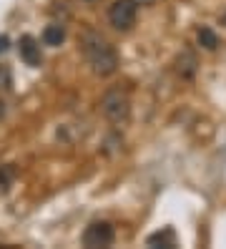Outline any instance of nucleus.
Returning a JSON list of instances; mask_svg holds the SVG:
<instances>
[{"mask_svg":"<svg viewBox=\"0 0 226 249\" xmlns=\"http://www.w3.org/2000/svg\"><path fill=\"white\" fill-rule=\"evenodd\" d=\"M81 48H83V53H86V58H88V63H90L96 76L105 78V76H113V73L118 71V55H116L113 46L108 40H103L98 33L83 31Z\"/></svg>","mask_w":226,"mask_h":249,"instance_id":"obj_1","label":"nucleus"},{"mask_svg":"<svg viewBox=\"0 0 226 249\" xmlns=\"http://www.w3.org/2000/svg\"><path fill=\"white\" fill-rule=\"evenodd\" d=\"M101 111L111 124H126L131 116V101L121 89H113L101 98Z\"/></svg>","mask_w":226,"mask_h":249,"instance_id":"obj_2","label":"nucleus"},{"mask_svg":"<svg viewBox=\"0 0 226 249\" xmlns=\"http://www.w3.org/2000/svg\"><path fill=\"white\" fill-rule=\"evenodd\" d=\"M136 5L133 0H113V5L108 8V20L116 31H131L136 23Z\"/></svg>","mask_w":226,"mask_h":249,"instance_id":"obj_3","label":"nucleus"},{"mask_svg":"<svg viewBox=\"0 0 226 249\" xmlns=\"http://www.w3.org/2000/svg\"><path fill=\"white\" fill-rule=\"evenodd\" d=\"M113 239H116V231L108 222H93L83 234V244L90 249L93 247H111Z\"/></svg>","mask_w":226,"mask_h":249,"instance_id":"obj_4","label":"nucleus"},{"mask_svg":"<svg viewBox=\"0 0 226 249\" xmlns=\"http://www.w3.org/2000/svg\"><path fill=\"white\" fill-rule=\"evenodd\" d=\"M18 48H20V58H23L30 68L40 66V46L35 43L33 36H23L20 43H18Z\"/></svg>","mask_w":226,"mask_h":249,"instance_id":"obj_5","label":"nucleus"},{"mask_svg":"<svg viewBox=\"0 0 226 249\" xmlns=\"http://www.w3.org/2000/svg\"><path fill=\"white\" fill-rule=\"evenodd\" d=\"M196 71H199V61H196V53L191 51H181L178 58H176V73L181 78H193L196 76Z\"/></svg>","mask_w":226,"mask_h":249,"instance_id":"obj_6","label":"nucleus"},{"mask_svg":"<svg viewBox=\"0 0 226 249\" xmlns=\"http://www.w3.org/2000/svg\"><path fill=\"white\" fill-rule=\"evenodd\" d=\"M63 40H66V28L60 25V23H53V25H48V28L43 31V43H45V46L58 48Z\"/></svg>","mask_w":226,"mask_h":249,"instance_id":"obj_7","label":"nucleus"},{"mask_svg":"<svg viewBox=\"0 0 226 249\" xmlns=\"http://www.w3.org/2000/svg\"><path fill=\"white\" fill-rule=\"evenodd\" d=\"M196 38H199V46L206 48V51H216L219 48V36L211 31V28H199Z\"/></svg>","mask_w":226,"mask_h":249,"instance_id":"obj_8","label":"nucleus"},{"mask_svg":"<svg viewBox=\"0 0 226 249\" xmlns=\"http://www.w3.org/2000/svg\"><path fill=\"white\" fill-rule=\"evenodd\" d=\"M154 244H161V247H176L174 231H171V229H166V231H158V234H151V237H148V247H154Z\"/></svg>","mask_w":226,"mask_h":249,"instance_id":"obj_9","label":"nucleus"},{"mask_svg":"<svg viewBox=\"0 0 226 249\" xmlns=\"http://www.w3.org/2000/svg\"><path fill=\"white\" fill-rule=\"evenodd\" d=\"M13 179H15V166L13 164L0 166V192H8V186L13 184Z\"/></svg>","mask_w":226,"mask_h":249,"instance_id":"obj_10","label":"nucleus"},{"mask_svg":"<svg viewBox=\"0 0 226 249\" xmlns=\"http://www.w3.org/2000/svg\"><path fill=\"white\" fill-rule=\"evenodd\" d=\"M0 89H10V71H8V66H0Z\"/></svg>","mask_w":226,"mask_h":249,"instance_id":"obj_11","label":"nucleus"},{"mask_svg":"<svg viewBox=\"0 0 226 249\" xmlns=\"http://www.w3.org/2000/svg\"><path fill=\"white\" fill-rule=\"evenodd\" d=\"M8 51V36H0V53Z\"/></svg>","mask_w":226,"mask_h":249,"instance_id":"obj_12","label":"nucleus"},{"mask_svg":"<svg viewBox=\"0 0 226 249\" xmlns=\"http://www.w3.org/2000/svg\"><path fill=\"white\" fill-rule=\"evenodd\" d=\"M133 3H136V5H143V8H148V5H154L156 0H133Z\"/></svg>","mask_w":226,"mask_h":249,"instance_id":"obj_13","label":"nucleus"},{"mask_svg":"<svg viewBox=\"0 0 226 249\" xmlns=\"http://www.w3.org/2000/svg\"><path fill=\"white\" fill-rule=\"evenodd\" d=\"M3 113H5V104H3V98H0V119H3Z\"/></svg>","mask_w":226,"mask_h":249,"instance_id":"obj_14","label":"nucleus"},{"mask_svg":"<svg viewBox=\"0 0 226 249\" xmlns=\"http://www.w3.org/2000/svg\"><path fill=\"white\" fill-rule=\"evenodd\" d=\"M86 3H96V0H86Z\"/></svg>","mask_w":226,"mask_h":249,"instance_id":"obj_15","label":"nucleus"}]
</instances>
